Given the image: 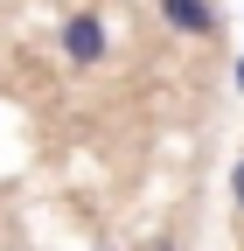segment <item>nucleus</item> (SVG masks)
<instances>
[{"instance_id":"nucleus-1","label":"nucleus","mask_w":244,"mask_h":251,"mask_svg":"<svg viewBox=\"0 0 244 251\" xmlns=\"http://www.w3.org/2000/svg\"><path fill=\"white\" fill-rule=\"evenodd\" d=\"M56 49H63L70 70H105V56H112V28L98 7H70L63 28H56Z\"/></svg>"},{"instance_id":"nucleus-2","label":"nucleus","mask_w":244,"mask_h":251,"mask_svg":"<svg viewBox=\"0 0 244 251\" xmlns=\"http://www.w3.org/2000/svg\"><path fill=\"white\" fill-rule=\"evenodd\" d=\"M154 14L174 28V35H189V42H209L223 28V7H217V0H154Z\"/></svg>"},{"instance_id":"nucleus-3","label":"nucleus","mask_w":244,"mask_h":251,"mask_svg":"<svg viewBox=\"0 0 244 251\" xmlns=\"http://www.w3.org/2000/svg\"><path fill=\"white\" fill-rule=\"evenodd\" d=\"M230 209L244 216V153H237V161H230Z\"/></svg>"},{"instance_id":"nucleus-4","label":"nucleus","mask_w":244,"mask_h":251,"mask_svg":"<svg viewBox=\"0 0 244 251\" xmlns=\"http://www.w3.org/2000/svg\"><path fill=\"white\" fill-rule=\"evenodd\" d=\"M230 84H237V91H244V49H237V70H230Z\"/></svg>"}]
</instances>
